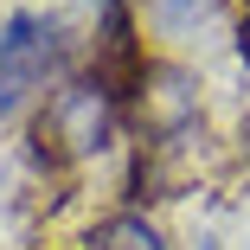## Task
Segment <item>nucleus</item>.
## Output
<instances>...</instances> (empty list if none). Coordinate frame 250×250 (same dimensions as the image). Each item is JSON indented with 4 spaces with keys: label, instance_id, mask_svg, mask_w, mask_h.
<instances>
[{
    "label": "nucleus",
    "instance_id": "obj_1",
    "mask_svg": "<svg viewBox=\"0 0 250 250\" xmlns=\"http://www.w3.org/2000/svg\"><path fill=\"white\" fill-rule=\"evenodd\" d=\"M122 83L103 71H71L64 83L45 90V103L32 109V147L52 167H83L96 154H109L122 135Z\"/></svg>",
    "mask_w": 250,
    "mask_h": 250
},
{
    "label": "nucleus",
    "instance_id": "obj_2",
    "mask_svg": "<svg viewBox=\"0 0 250 250\" xmlns=\"http://www.w3.org/2000/svg\"><path fill=\"white\" fill-rule=\"evenodd\" d=\"M71 77V39L52 13H7L0 20V122L45 103V90Z\"/></svg>",
    "mask_w": 250,
    "mask_h": 250
},
{
    "label": "nucleus",
    "instance_id": "obj_4",
    "mask_svg": "<svg viewBox=\"0 0 250 250\" xmlns=\"http://www.w3.org/2000/svg\"><path fill=\"white\" fill-rule=\"evenodd\" d=\"M147 7H154V20L167 32H186V26H199V20L212 13V0H147Z\"/></svg>",
    "mask_w": 250,
    "mask_h": 250
},
{
    "label": "nucleus",
    "instance_id": "obj_3",
    "mask_svg": "<svg viewBox=\"0 0 250 250\" xmlns=\"http://www.w3.org/2000/svg\"><path fill=\"white\" fill-rule=\"evenodd\" d=\"M77 250H173V237L161 231V218H154V212L122 206V212H103L96 225H83Z\"/></svg>",
    "mask_w": 250,
    "mask_h": 250
}]
</instances>
